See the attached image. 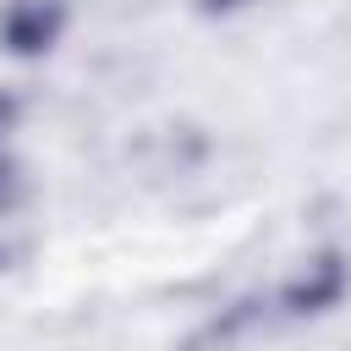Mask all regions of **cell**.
Returning <instances> with one entry per match:
<instances>
[{
    "label": "cell",
    "instance_id": "4",
    "mask_svg": "<svg viewBox=\"0 0 351 351\" xmlns=\"http://www.w3.org/2000/svg\"><path fill=\"white\" fill-rule=\"evenodd\" d=\"M0 181H5V165H0Z\"/></svg>",
    "mask_w": 351,
    "mask_h": 351
},
{
    "label": "cell",
    "instance_id": "3",
    "mask_svg": "<svg viewBox=\"0 0 351 351\" xmlns=\"http://www.w3.org/2000/svg\"><path fill=\"white\" fill-rule=\"evenodd\" d=\"M208 5H214V11H230V5H241V0H208Z\"/></svg>",
    "mask_w": 351,
    "mask_h": 351
},
{
    "label": "cell",
    "instance_id": "1",
    "mask_svg": "<svg viewBox=\"0 0 351 351\" xmlns=\"http://www.w3.org/2000/svg\"><path fill=\"white\" fill-rule=\"evenodd\" d=\"M66 27V5L60 0H5L0 11V44L11 55H38L60 38Z\"/></svg>",
    "mask_w": 351,
    "mask_h": 351
},
{
    "label": "cell",
    "instance_id": "2",
    "mask_svg": "<svg viewBox=\"0 0 351 351\" xmlns=\"http://www.w3.org/2000/svg\"><path fill=\"white\" fill-rule=\"evenodd\" d=\"M346 296V269H340V258H318V263H307L285 291H280V307L285 313H324V307H335Z\"/></svg>",
    "mask_w": 351,
    "mask_h": 351
}]
</instances>
